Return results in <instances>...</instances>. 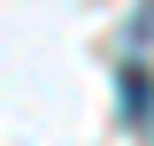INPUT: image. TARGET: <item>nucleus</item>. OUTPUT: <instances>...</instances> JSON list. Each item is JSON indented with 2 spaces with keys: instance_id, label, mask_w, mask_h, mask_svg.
<instances>
[{
  "instance_id": "nucleus-1",
  "label": "nucleus",
  "mask_w": 154,
  "mask_h": 146,
  "mask_svg": "<svg viewBox=\"0 0 154 146\" xmlns=\"http://www.w3.org/2000/svg\"><path fill=\"white\" fill-rule=\"evenodd\" d=\"M154 115V85H146V69H123V123H146Z\"/></svg>"
}]
</instances>
